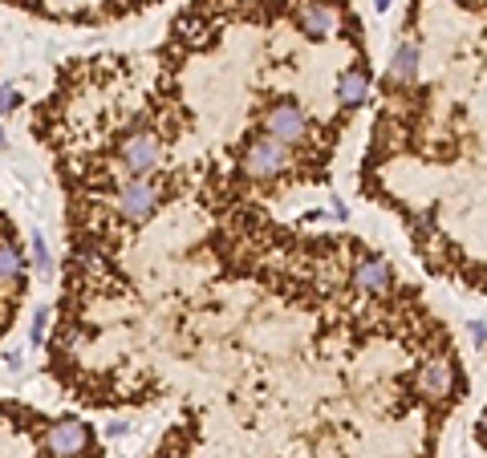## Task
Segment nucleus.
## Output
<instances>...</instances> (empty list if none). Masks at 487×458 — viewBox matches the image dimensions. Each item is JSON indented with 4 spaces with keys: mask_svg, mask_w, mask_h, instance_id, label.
<instances>
[{
    "mask_svg": "<svg viewBox=\"0 0 487 458\" xmlns=\"http://www.w3.org/2000/svg\"><path fill=\"white\" fill-rule=\"evenodd\" d=\"M0 4L53 20V25H110V20L138 17V12L167 4V0H0Z\"/></svg>",
    "mask_w": 487,
    "mask_h": 458,
    "instance_id": "f257e3e1",
    "label": "nucleus"
},
{
    "mask_svg": "<svg viewBox=\"0 0 487 458\" xmlns=\"http://www.w3.org/2000/svg\"><path fill=\"white\" fill-rule=\"evenodd\" d=\"M29 292V256L17 223L0 211V337L17 325V313Z\"/></svg>",
    "mask_w": 487,
    "mask_h": 458,
    "instance_id": "f03ea898",
    "label": "nucleus"
},
{
    "mask_svg": "<svg viewBox=\"0 0 487 458\" xmlns=\"http://www.w3.org/2000/svg\"><path fill=\"white\" fill-rule=\"evenodd\" d=\"M9 105H12V89H0V114H4Z\"/></svg>",
    "mask_w": 487,
    "mask_h": 458,
    "instance_id": "7ed1b4c3",
    "label": "nucleus"
},
{
    "mask_svg": "<svg viewBox=\"0 0 487 458\" xmlns=\"http://www.w3.org/2000/svg\"><path fill=\"white\" fill-rule=\"evenodd\" d=\"M0 146H4V134H0Z\"/></svg>",
    "mask_w": 487,
    "mask_h": 458,
    "instance_id": "20e7f679",
    "label": "nucleus"
}]
</instances>
